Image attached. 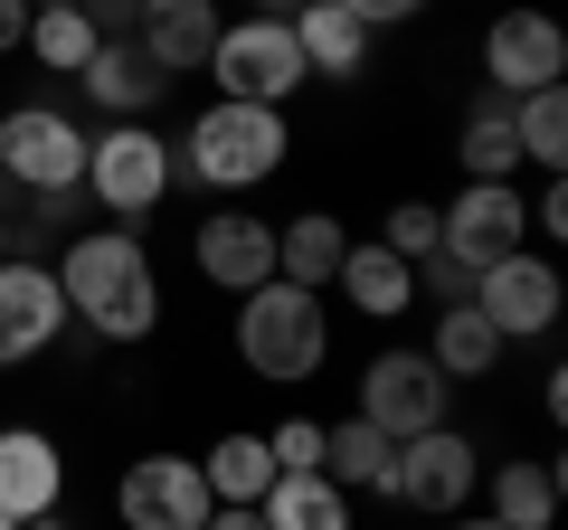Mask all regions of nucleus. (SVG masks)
<instances>
[{
    "instance_id": "obj_39",
    "label": "nucleus",
    "mask_w": 568,
    "mask_h": 530,
    "mask_svg": "<svg viewBox=\"0 0 568 530\" xmlns=\"http://www.w3.org/2000/svg\"><path fill=\"white\" fill-rule=\"evenodd\" d=\"M29 10H77V0H29Z\"/></svg>"
},
{
    "instance_id": "obj_1",
    "label": "nucleus",
    "mask_w": 568,
    "mask_h": 530,
    "mask_svg": "<svg viewBox=\"0 0 568 530\" xmlns=\"http://www.w3.org/2000/svg\"><path fill=\"white\" fill-rule=\"evenodd\" d=\"M48 275H58L67 313H77L95 342H152V323H162V275H152V256H142L133 227H77Z\"/></svg>"
},
{
    "instance_id": "obj_9",
    "label": "nucleus",
    "mask_w": 568,
    "mask_h": 530,
    "mask_svg": "<svg viewBox=\"0 0 568 530\" xmlns=\"http://www.w3.org/2000/svg\"><path fill=\"white\" fill-rule=\"evenodd\" d=\"M0 171L20 190H85V133L58 104H10L0 114Z\"/></svg>"
},
{
    "instance_id": "obj_26",
    "label": "nucleus",
    "mask_w": 568,
    "mask_h": 530,
    "mask_svg": "<svg viewBox=\"0 0 568 530\" xmlns=\"http://www.w3.org/2000/svg\"><path fill=\"white\" fill-rule=\"evenodd\" d=\"M455 162H465V181H511V171H521V143H511V104H474L465 133H455Z\"/></svg>"
},
{
    "instance_id": "obj_4",
    "label": "nucleus",
    "mask_w": 568,
    "mask_h": 530,
    "mask_svg": "<svg viewBox=\"0 0 568 530\" xmlns=\"http://www.w3.org/2000/svg\"><path fill=\"white\" fill-rule=\"evenodd\" d=\"M209 77H219L227 104H275L304 85V48L284 29V10H246V20H219V48H209Z\"/></svg>"
},
{
    "instance_id": "obj_18",
    "label": "nucleus",
    "mask_w": 568,
    "mask_h": 530,
    "mask_svg": "<svg viewBox=\"0 0 568 530\" xmlns=\"http://www.w3.org/2000/svg\"><path fill=\"white\" fill-rule=\"evenodd\" d=\"M284 29H294V48H304V77H361L369 67V29L351 20V10H332V0H304V10H284Z\"/></svg>"
},
{
    "instance_id": "obj_32",
    "label": "nucleus",
    "mask_w": 568,
    "mask_h": 530,
    "mask_svg": "<svg viewBox=\"0 0 568 530\" xmlns=\"http://www.w3.org/2000/svg\"><path fill=\"white\" fill-rule=\"evenodd\" d=\"M417 275H426V285H436V304H474V275H465V265L446 256V246H436V256H426Z\"/></svg>"
},
{
    "instance_id": "obj_7",
    "label": "nucleus",
    "mask_w": 568,
    "mask_h": 530,
    "mask_svg": "<svg viewBox=\"0 0 568 530\" xmlns=\"http://www.w3.org/2000/svg\"><path fill=\"white\" fill-rule=\"evenodd\" d=\"M474 483H484V455H474V436H455V427L407 436L398 465H388V502L426 511V521H455V511L474 502Z\"/></svg>"
},
{
    "instance_id": "obj_38",
    "label": "nucleus",
    "mask_w": 568,
    "mask_h": 530,
    "mask_svg": "<svg viewBox=\"0 0 568 530\" xmlns=\"http://www.w3.org/2000/svg\"><path fill=\"white\" fill-rule=\"evenodd\" d=\"M0 256H10V208H0Z\"/></svg>"
},
{
    "instance_id": "obj_30",
    "label": "nucleus",
    "mask_w": 568,
    "mask_h": 530,
    "mask_svg": "<svg viewBox=\"0 0 568 530\" xmlns=\"http://www.w3.org/2000/svg\"><path fill=\"white\" fill-rule=\"evenodd\" d=\"M265 455H275V473H323V427H313V417H284V427L265 436Z\"/></svg>"
},
{
    "instance_id": "obj_16",
    "label": "nucleus",
    "mask_w": 568,
    "mask_h": 530,
    "mask_svg": "<svg viewBox=\"0 0 568 530\" xmlns=\"http://www.w3.org/2000/svg\"><path fill=\"white\" fill-rule=\"evenodd\" d=\"M133 48L162 67V77H190V67H209V48H219V0H142Z\"/></svg>"
},
{
    "instance_id": "obj_35",
    "label": "nucleus",
    "mask_w": 568,
    "mask_h": 530,
    "mask_svg": "<svg viewBox=\"0 0 568 530\" xmlns=\"http://www.w3.org/2000/svg\"><path fill=\"white\" fill-rule=\"evenodd\" d=\"M10 48H29V0H0V58Z\"/></svg>"
},
{
    "instance_id": "obj_33",
    "label": "nucleus",
    "mask_w": 568,
    "mask_h": 530,
    "mask_svg": "<svg viewBox=\"0 0 568 530\" xmlns=\"http://www.w3.org/2000/svg\"><path fill=\"white\" fill-rule=\"evenodd\" d=\"M77 10L95 39H133V20H142V0H77Z\"/></svg>"
},
{
    "instance_id": "obj_36",
    "label": "nucleus",
    "mask_w": 568,
    "mask_h": 530,
    "mask_svg": "<svg viewBox=\"0 0 568 530\" xmlns=\"http://www.w3.org/2000/svg\"><path fill=\"white\" fill-rule=\"evenodd\" d=\"M200 530H265V521H256V511H246V502H219V511H209Z\"/></svg>"
},
{
    "instance_id": "obj_17",
    "label": "nucleus",
    "mask_w": 568,
    "mask_h": 530,
    "mask_svg": "<svg viewBox=\"0 0 568 530\" xmlns=\"http://www.w3.org/2000/svg\"><path fill=\"white\" fill-rule=\"evenodd\" d=\"M77 85H85V95H95L114 123H142L152 104H162V85H171V77H162L152 58H142L133 39H104L95 58H85V77H77Z\"/></svg>"
},
{
    "instance_id": "obj_41",
    "label": "nucleus",
    "mask_w": 568,
    "mask_h": 530,
    "mask_svg": "<svg viewBox=\"0 0 568 530\" xmlns=\"http://www.w3.org/2000/svg\"><path fill=\"white\" fill-rule=\"evenodd\" d=\"M0 530H20V521H10V511H0Z\"/></svg>"
},
{
    "instance_id": "obj_25",
    "label": "nucleus",
    "mask_w": 568,
    "mask_h": 530,
    "mask_svg": "<svg viewBox=\"0 0 568 530\" xmlns=\"http://www.w3.org/2000/svg\"><path fill=\"white\" fill-rule=\"evenodd\" d=\"M200 483H209V502H246V511H256L265 483H275L265 436H219V446H209V465H200Z\"/></svg>"
},
{
    "instance_id": "obj_27",
    "label": "nucleus",
    "mask_w": 568,
    "mask_h": 530,
    "mask_svg": "<svg viewBox=\"0 0 568 530\" xmlns=\"http://www.w3.org/2000/svg\"><path fill=\"white\" fill-rule=\"evenodd\" d=\"M95 29H85V10H29V58L48 67V77H85V58H95Z\"/></svg>"
},
{
    "instance_id": "obj_5",
    "label": "nucleus",
    "mask_w": 568,
    "mask_h": 530,
    "mask_svg": "<svg viewBox=\"0 0 568 530\" xmlns=\"http://www.w3.org/2000/svg\"><path fill=\"white\" fill-rule=\"evenodd\" d=\"M171 143L152 133V123H114V133H95L85 143V200L114 208V218H152V208L171 200Z\"/></svg>"
},
{
    "instance_id": "obj_15",
    "label": "nucleus",
    "mask_w": 568,
    "mask_h": 530,
    "mask_svg": "<svg viewBox=\"0 0 568 530\" xmlns=\"http://www.w3.org/2000/svg\"><path fill=\"white\" fill-rule=\"evenodd\" d=\"M58 492H67V455H58V436H39V427H0V511L10 521H48L58 511Z\"/></svg>"
},
{
    "instance_id": "obj_8",
    "label": "nucleus",
    "mask_w": 568,
    "mask_h": 530,
    "mask_svg": "<svg viewBox=\"0 0 568 530\" xmlns=\"http://www.w3.org/2000/svg\"><path fill=\"white\" fill-rule=\"evenodd\" d=\"M446 369L426 360V350H379V360L361 369V417L388 436V446H407V436L446 427Z\"/></svg>"
},
{
    "instance_id": "obj_28",
    "label": "nucleus",
    "mask_w": 568,
    "mask_h": 530,
    "mask_svg": "<svg viewBox=\"0 0 568 530\" xmlns=\"http://www.w3.org/2000/svg\"><path fill=\"white\" fill-rule=\"evenodd\" d=\"M511 143H521V162H540V171L568 162V95L559 85H540V95L511 104Z\"/></svg>"
},
{
    "instance_id": "obj_24",
    "label": "nucleus",
    "mask_w": 568,
    "mask_h": 530,
    "mask_svg": "<svg viewBox=\"0 0 568 530\" xmlns=\"http://www.w3.org/2000/svg\"><path fill=\"white\" fill-rule=\"evenodd\" d=\"M426 360L446 369V379H484V369L503 360V332H493L474 304H436V342H426Z\"/></svg>"
},
{
    "instance_id": "obj_23",
    "label": "nucleus",
    "mask_w": 568,
    "mask_h": 530,
    "mask_svg": "<svg viewBox=\"0 0 568 530\" xmlns=\"http://www.w3.org/2000/svg\"><path fill=\"white\" fill-rule=\"evenodd\" d=\"M388 465H398V446H388L369 417H342V427H323V473L342 492H388Z\"/></svg>"
},
{
    "instance_id": "obj_13",
    "label": "nucleus",
    "mask_w": 568,
    "mask_h": 530,
    "mask_svg": "<svg viewBox=\"0 0 568 530\" xmlns=\"http://www.w3.org/2000/svg\"><path fill=\"white\" fill-rule=\"evenodd\" d=\"M58 323H67L58 275H48V265H29V256H0V369L39 360V350L58 342Z\"/></svg>"
},
{
    "instance_id": "obj_34",
    "label": "nucleus",
    "mask_w": 568,
    "mask_h": 530,
    "mask_svg": "<svg viewBox=\"0 0 568 530\" xmlns=\"http://www.w3.org/2000/svg\"><path fill=\"white\" fill-rule=\"evenodd\" d=\"M530 227H540V237H568V190H559V171H549V190L530 200Z\"/></svg>"
},
{
    "instance_id": "obj_11",
    "label": "nucleus",
    "mask_w": 568,
    "mask_h": 530,
    "mask_svg": "<svg viewBox=\"0 0 568 530\" xmlns=\"http://www.w3.org/2000/svg\"><path fill=\"white\" fill-rule=\"evenodd\" d=\"M474 313L503 332V350L511 342H540V332L559 323V265L530 256V246L503 256V265H484V275H474Z\"/></svg>"
},
{
    "instance_id": "obj_6",
    "label": "nucleus",
    "mask_w": 568,
    "mask_h": 530,
    "mask_svg": "<svg viewBox=\"0 0 568 530\" xmlns=\"http://www.w3.org/2000/svg\"><path fill=\"white\" fill-rule=\"evenodd\" d=\"M521 237H530V200H521L511 181H465L446 208H436V246H446L465 275L521 256Z\"/></svg>"
},
{
    "instance_id": "obj_29",
    "label": "nucleus",
    "mask_w": 568,
    "mask_h": 530,
    "mask_svg": "<svg viewBox=\"0 0 568 530\" xmlns=\"http://www.w3.org/2000/svg\"><path fill=\"white\" fill-rule=\"evenodd\" d=\"M379 246H388L398 265H426V256H436V208H426V200H398V208L379 218Z\"/></svg>"
},
{
    "instance_id": "obj_21",
    "label": "nucleus",
    "mask_w": 568,
    "mask_h": 530,
    "mask_svg": "<svg viewBox=\"0 0 568 530\" xmlns=\"http://www.w3.org/2000/svg\"><path fill=\"white\" fill-rule=\"evenodd\" d=\"M265 530H351V492L332 483V473H275L256 502Z\"/></svg>"
},
{
    "instance_id": "obj_22",
    "label": "nucleus",
    "mask_w": 568,
    "mask_h": 530,
    "mask_svg": "<svg viewBox=\"0 0 568 530\" xmlns=\"http://www.w3.org/2000/svg\"><path fill=\"white\" fill-rule=\"evenodd\" d=\"M342 218H323V208H304V218H284L275 227V275L284 285H304V294H323L332 275H342Z\"/></svg>"
},
{
    "instance_id": "obj_12",
    "label": "nucleus",
    "mask_w": 568,
    "mask_h": 530,
    "mask_svg": "<svg viewBox=\"0 0 568 530\" xmlns=\"http://www.w3.org/2000/svg\"><path fill=\"white\" fill-rule=\"evenodd\" d=\"M114 511H123V530H200L219 502L200 483V455H142L114 483Z\"/></svg>"
},
{
    "instance_id": "obj_19",
    "label": "nucleus",
    "mask_w": 568,
    "mask_h": 530,
    "mask_svg": "<svg viewBox=\"0 0 568 530\" xmlns=\"http://www.w3.org/2000/svg\"><path fill=\"white\" fill-rule=\"evenodd\" d=\"M332 285H342L369 323H398V313L417 304V265H398L379 237H361V246H342V275H332Z\"/></svg>"
},
{
    "instance_id": "obj_31",
    "label": "nucleus",
    "mask_w": 568,
    "mask_h": 530,
    "mask_svg": "<svg viewBox=\"0 0 568 530\" xmlns=\"http://www.w3.org/2000/svg\"><path fill=\"white\" fill-rule=\"evenodd\" d=\"M332 10H351V20H361L369 39H379V29H398V20H417L426 0H332Z\"/></svg>"
},
{
    "instance_id": "obj_2",
    "label": "nucleus",
    "mask_w": 568,
    "mask_h": 530,
    "mask_svg": "<svg viewBox=\"0 0 568 530\" xmlns=\"http://www.w3.org/2000/svg\"><path fill=\"white\" fill-rule=\"evenodd\" d=\"M284 152H294V123L275 114V104H200V123H190L181 143H171V171H190L200 190H256L284 171Z\"/></svg>"
},
{
    "instance_id": "obj_10",
    "label": "nucleus",
    "mask_w": 568,
    "mask_h": 530,
    "mask_svg": "<svg viewBox=\"0 0 568 530\" xmlns=\"http://www.w3.org/2000/svg\"><path fill=\"white\" fill-rule=\"evenodd\" d=\"M484 77H493V95H503V104H521V95H540V85H559V77H568L559 20H549V10H503V20L484 29Z\"/></svg>"
},
{
    "instance_id": "obj_14",
    "label": "nucleus",
    "mask_w": 568,
    "mask_h": 530,
    "mask_svg": "<svg viewBox=\"0 0 568 530\" xmlns=\"http://www.w3.org/2000/svg\"><path fill=\"white\" fill-rule=\"evenodd\" d=\"M190 256H200L209 285L227 294H256L265 275H275V218H256V208H219V218L190 237Z\"/></svg>"
},
{
    "instance_id": "obj_3",
    "label": "nucleus",
    "mask_w": 568,
    "mask_h": 530,
    "mask_svg": "<svg viewBox=\"0 0 568 530\" xmlns=\"http://www.w3.org/2000/svg\"><path fill=\"white\" fill-rule=\"evenodd\" d=\"M323 350H332L323 294L284 285V275H265L256 294H237V360L256 369V379L294 388V379H313V369H323Z\"/></svg>"
},
{
    "instance_id": "obj_20",
    "label": "nucleus",
    "mask_w": 568,
    "mask_h": 530,
    "mask_svg": "<svg viewBox=\"0 0 568 530\" xmlns=\"http://www.w3.org/2000/svg\"><path fill=\"white\" fill-rule=\"evenodd\" d=\"M484 483H493L484 521H503V530H549L559 521V465H549V455H511V465H493Z\"/></svg>"
},
{
    "instance_id": "obj_40",
    "label": "nucleus",
    "mask_w": 568,
    "mask_h": 530,
    "mask_svg": "<svg viewBox=\"0 0 568 530\" xmlns=\"http://www.w3.org/2000/svg\"><path fill=\"white\" fill-rule=\"evenodd\" d=\"M29 530H67V521H58V511H48V521H29Z\"/></svg>"
},
{
    "instance_id": "obj_37",
    "label": "nucleus",
    "mask_w": 568,
    "mask_h": 530,
    "mask_svg": "<svg viewBox=\"0 0 568 530\" xmlns=\"http://www.w3.org/2000/svg\"><path fill=\"white\" fill-rule=\"evenodd\" d=\"M446 530H503V521H465V511H455V521H446Z\"/></svg>"
}]
</instances>
